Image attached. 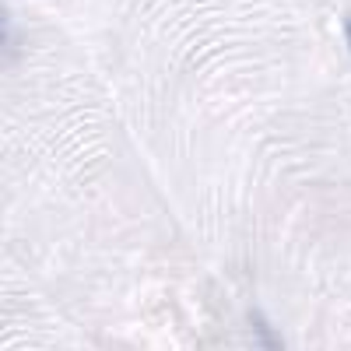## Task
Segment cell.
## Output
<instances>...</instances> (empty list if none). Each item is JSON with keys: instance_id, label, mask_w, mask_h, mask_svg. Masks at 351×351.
Instances as JSON below:
<instances>
[{"instance_id": "6da1fadb", "label": "cell", "mask_w": 351, "mask_h": 351, "mask_svg": "<svg viewBox=\"0 0 351 351\" xmlns=\"http://www.w3.org/2000/svg\"><path fill=\"white\" fill-rule=\"evenodd\" d=\"M250 327H253V337H256V344H260V351H285V341H281V334L271 327V319L263 316V313H250Z\"/></svg>"}, {"instance_id": "7a4b0ae2", "label": "cell", "mask_w": 351, "mask_h": 351, "mask_svg": "<svg viewBox=\"0 0 351 351\" xmlns=\"http://www.w3.org/2000/svg\"><path fill=\"white\" fill-rule=\"evenodd\" d=\"M14 46V28H11V14L8 8L0 4V49H11Z\"/></svg>"}, {"instance_id": "3957f363", "label": "cell", "mask_w": 351, "mask_h": 351, "mask_svg": "<svg viewBox=\"0 0 351 351\" xmlns=\"http://www.w3.org/2000/svg\"><path fill=\"white\" fill-rule=\"evenodd\" d=\"M344 39H348V49H351V18H344Z\"/></svg>"}]
</instances>
